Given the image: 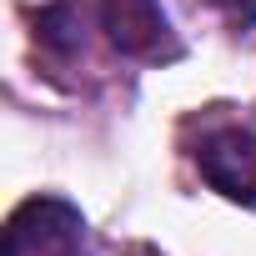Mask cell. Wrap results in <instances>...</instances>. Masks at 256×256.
I'll use <instances>...</instances> for the list:
<instances>
[{"mask_svg":"<svg viewBox=\"0 0 256 256\" xmlns=\"http://www.w3.org/2000/svg\"><path fill=\"white\" fill-rule=\"evenodd\" d=\"M196 166L211 191L236 206H256V131L251 126H221L196 151Z\"/></svg>","mask_w":256,"mask_h":256,"instance_id":"3","label":"cell"},{"mask_svg":"<svg viewBox=\"0 0 256 256\" xmlns=\"http://www.w3.org/2000/svg\"><path fill=\"white\" fill-rule=\"evenodd\" d=\"M211 6H216L236 30H251V26H256V0H211Z\"/></svg>","mask_w":256,"mask_h":256,"instance_id":"5","label":"cell"},{"mask_svg":"<svg viewBox=\"0 0 256 256\" xmlns=\"http://www.w3.org/2000/svg\"><path fill=\"white\" fill-rule=\"evenodd\" d=\"M36 36H40V46H50L56 56H70V50H80V40H86V10L76 6V0H56V6H46V10L36 16Z\"/></svg>","mask_w":256,"mask_h":256,"instance_id":"4","label":"cell"},{"mask_svg":"<svg viewBox=\"0 0 256 256\" xmlns=\"http://www.w3.org/2000/svg\"><path fill=\"white\" fill-rule=\"evenodd\" d=\"M86 221L60 196H30L6 221V251L0 256H86Z\"/></svg>","mask_w":256,"mask_h":256,"instance_id":"1","label":"cell"},{"mask_svg":"<svg viewBox=\"0 0 256 256\" xmlns=\"http://www.w3.org/2000/svg\"><path fill=\"white\" fill-rule=\"evenodd\" d=\"M100 30H106L110 50L131 56V60H176L181 56L161 0H100Z\"/></svg>","mask_w":256,"mask_h":256,"instance_id":"2","label":"cell"}]
</instances>
